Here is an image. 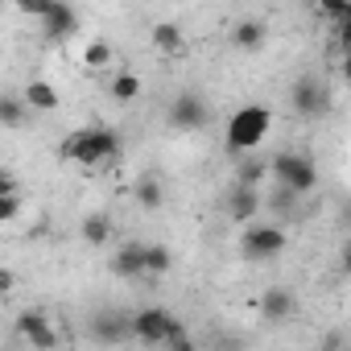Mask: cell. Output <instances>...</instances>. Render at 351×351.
Returning a JSON list of instances; mask_svg holds the SVG:
<instances>
[{"label": "cell", "mask_w": 351, "mask_h": 351, "mask_svg": "<svg viewBox=\"0 0 351 351\" xmlns=\"http://www.w3.org/2000/svg\"><path fill=\"white\" fill-rule=\"evenodd\" d=\"M120 153H124V145H120V132H112V128H75L58 145L62 161L87 165V169H112V165H120Z\"/></svg>", "instance_id": "obj_1"}, {"label": "cell", "mask_w": 351, "mask_h": 351, "mask_svg": "<svg viewBox=\"0 0 351 351\" xmlns=\"http://www.w3.org/2000/svg\"><path fill=\"white\" fill-rule=\"evenodd\" d=\"M128 339L149 343V347H153V343L173 347V343H182V339H191V335H186L182 318H173L169 310H161V306H145V310L128 314Z\"/></svg>", "instance_id": "obj_2"}, {"label": "cell", "mask_w": 351, "mask_h": 351, "mask_svg": "<svg viewBox=\"0 0 351 351\" xmlns=\"http://www.w3.org/2000/svg\"><path fill=\"white\" fill-rule=\"evenodd\" d=\"M269 128H273V112H269L265 104H244V108L228 120L223 141H228L232 153H252V149L269 136Z\"/></svg>", "instance_id": "obj_3"}, {"label": "cell", "mask_w": 351, "mask_h": 351, "mask_svg": "<svg viewBox=\"0 0 351 351\" xmlns=\"http://www.w3.org/2000/svg\"><path fill=\"white\" fill-rule=\"evenodd\" d=\"M273 169H277V178H281V186H285V195H310L314 186H318V165L310 161V157H302V153H281L277 161H273Z\"/></svg>", "instance_id": "obj_4"}, {"label": "cell", "mask_w": 351, "mask_h": 351, "mask_svg": "<svg viewBox=\"0 0 351 351\" xmlns=\"http://www.w3.org/2000/svg\"><path fill=\"white\" fill-rule=\"evenodd\" d=\"M240 248L248 261H273L285 252V228L277 223H248V232L240 236Z\"/></svg>", "instance_id": "obj_5"}, {"label": "cell", "mask_w": 351, "mask_h": 351, "mask_svg": "<svg viewBox=\"0 0 351 351\" xmlns=\"http://www.w3.org/2000/svg\"><path fill=\"white\" fill-rule=\"evenodd\" d=\"M207 120H211V108H207L203 95H195V91L173 95V104H169V124H173V128L199 132V128H207Z\"/></svg>", "instance_id": "obj_6"}, {"label": "cell", "mask_w": 351, "mask_h": 351, "mask_svg": "<svg viewBox=\"0 0 351 351\" xmlns=\"http://www.w3.org/2000/svg\"><path fill=\"white\" fill-rule=\"evenodd\" d=\"M17 335H21L34 351H54V347H58V330H54V322H50L46 310H25V314H17Z\"/></svg>", "instance_id": "obj_7"}, {"label": "cell", "mask_w": 351, "mask_h": 351, "mask_svg": "<svg viewBox=\"0 0 351 351\" xmlns=\"http://www.w3.org/2000/svg\"><path fill=\"white\" fill-rule=\"evenodd\" d=\"M293 112L298 116H318L326 112V87L318 83V75H302L293 83Z\"/></svg>", "instance_id": "obj_8"}, {"label": "cell", "mask_w": 351, "mask_h": 351, "mask_svg": "<svg viewBox=\"0 0 351 351\" xmlns=\"http://www.w3.org/2000/svg\"><path fill=\"white\" fill-rule=\"evenodd\" d=\"M58 104H62V95L50 79H29L21 87V108L25 112H58Z\"/></svg>", "instance_id": "obj_9"}, {"label": "cell", "mask_w": 351, "mask_h": 351, "mask_svg": "<svg viewBox=\"0 0 351 351\" xmlns=\"http://www.w3.org/2000/svg\"><path fill=\"white\" fill-rule=\"evenodd\" d=\"M91 339H95V343H120V339H128V314H120V310H99V314L91 318Z\"/></svg>", "instance_id": "obj_10"}, {"label": "cell", "mask_w": 351, "mask_h": 351, "mask_svg": "<svg viewBox=\"0 0 351 351\" xmlns=\"http://www.w3.org/2000/svg\"><path fill=\"white\" fill-rule=\"evenodd\" d=\"M153 50H157L161 58H178V54H186V34H182V25L157 21V25H153Z\"/></svg>", "instance_id": "obj_11"}, {"label": "cell", "mask_w": 351, "mask_h": 351, "mask_svg": "<svg viewBox=\"0 0 351 351\" xmlns=\"http://www.w3.org/2000/svg\"><path fill=\"white\" fill-rule=\"evenodd\" d=\"M46 29H50V38H71V34H79V13L71 9V5H62V0H50V9H46Z\"/></svg>", "instance_id": "obj_12"}, {"label": "cell", "mask_w": 351, "mask_h": 351, "mask_svg": "<svg viewBox=\"0 0 351 351\" xmlns=\"http://www.w3.org/2000/svg\"><path fill=\"white\" fill-rule=\"evenodd\" d=\"M145 244H120L116 248V256H112V273L116 277H124V281H132V277H145Z\"/></svg>", "instance_id": "obj_13"}, {"label": "cell", "mask_w": 351, "mask_h": 351, "mask_svg": "<svg viewBox=\"0 0 351 351\" xmlns=\"http://www.w3.org/2000/svg\"><path fill=\"white\" fill-rule=\"evenodd\" d=\"M256 310H261L269 322H281V318L293 314V293H289V289H265V293L256 298Z\"/></svg>", "instance_id": "obj_14"}, {"label": "cell", "mask_w": 351, "mask_h": 351, "mask_svg": "<svg viewBox=\"0 0 351 351\" xmlns=\"http://www.w3.org/2000/svg\"><path fill=\"white\" fill-rule=\"evenodd\" d=\"M256 211H261V199H256V191H248V186H236V195L228 199V215H232V223H252L256 219Z\"/></svg>", "instance_id": "obj_15"}, {"label": "cell", "mask_w": 351, "mask_h": 351, "mask_svg": "<svg viewBox=\"0 0 351 351\" xmlns=\"http://www.w3.org/2000/svg\"><path fill=\"white\" fill-rule=\"evenodd\" d=\"M132 199H136L141 211H157L165 203V191H161V182L153 178V173H141V182L132 186Z\"/></svg>", "instance_id": "obj_16"}, {"label": "cell", "mask_w": 351, "mask_h": 351, "mask_svg": "<svg viewBox=\"0 0 351 351\" xmlns=\"http://www.w3.org/2000/svg\"><path fill=\"white\" fill-rule=\"evenodd\" d=\"M116 62V50H112V42H104V38H91L87 46H83V66L87 71H108Z\"/></svg>", "instance_id": "obj_17"}, {"label": "cell", "mask_w": 351, "mask_h": 351, "mask_svg": "<svg viewBox=\"0 0 351 351\" xmlns=\"http://www.w3.org/2000/svg\"><path fill=\"white\" fill-rule=\"evenodd\" d=\"M141 91H145V83H141V75H132V71H120V75L112 79V99H120V104H136Z\"/></svg>", "instance_id": "obj_18"}, {"label": "cell", "mask_w": 351, "mask_h": 351, "mask_svg": "<svg viewBox=\"0 0 351 351\" xmlns=\"http://www.w3.org/2000/svg\"><path fill=\"white\" fill-rule=\"evenodd\" d=\"M83 240L87 244H108L112 240V215H104V211H91L87 219H83Z\"/></svg>", "instance_id": "obj_19"}, {"label": "cell", "mask_w": 351, "mask_h": 351, "mask_svg": "<svg viewBox=\"0 0 351 351\" xmlns=\"http://www.w3.org/2000/svg\"><path fill=\"white\" fill-rule=\"evenodd\" d=\"M145 277H161V273H169L173 269V252L165 248V244H145Z\"/></svg>", "instance_id": "obj_20"}, {"label": "cell", "mask_w": 351, "mask_h": 351, "mask_svg": "<svg viewBox=\"0 0 351 351\" xmlns=\"http://www.w3.org/2000/svg\"><path fill=\"white\" fill-rule=\"evenodd\" d=\"M261 42H265V21H240L232 29V46L236 50H256Z\"/></svg>", "instance_id": "obj_21"}, {"label": "cell", "mask_w": 351, "mask_h": 351, "mask_svg": "<svg viewBox=\"0 0 351 351\" xmlns=\"http://www.w3.org/2000/svg\"><path fill=\"white\" fill-rule=\"evenodd\" d=\"M21 120H25L21 99H5V95H0V128H21Z\"/></svg>", "instance_id": "obj_22"}, {"label": "cell", "mask_w": 351, "mask_h": 351, "mask_svg": "<svg viewBox=\"0 0 351 351\" xmlns=\"http://www.w3.org/2000/svg\"><path fill=\"white\" fill-rule=\"evenodd\" d=\"M21 215V199L17 195H5V199H0V223H13Z\"/></svg>", "instance_id": "obj_23"}, {"label": "cell", "mask_w": 351, "mask_h": 351, "mask_svg": "<svg viewBox=\"0 0 351 351\" xmlns=\"http://www.w3.org/2000/svg\"><path fill=\"white\" fill-rule=\"evenodd\" d=\"M13 289H17V273L9 265H0V298H9Z\"/></svg>", "instance_id": "obj_24"}, {"label": "cell", "mask_w": 351, "mask_h": 351, "mask_svg": "<svg viewBox=\"0 0 351 351\" xmlns=\"http://www.w3.org/2000/svg\"><path fill=\"white\" fill-rule=\"evenodd\" d=\"M330 21H351V5H318Z\"/></svg>", "instance_id": "obj_25"}, {"label": "cell", "mask_w": 351, "mask_h": 351, "mask_svg": "<svg viewBox=\"0 0 351 351\" xmlns=\"http://www.w3.org/2000/svg\"><path fill=\"white\" fill-rule=\"evenodd\" d=\"M46 9H50V0H21V13L29 17H46Z\"/></svg>", "instance_id": "obj_26"}, {"label": "cell", "mask_w": 351, "mask_h": 351, "mask_svg": "<svg viewBox=\"0 0 351 351\" xmlns=\"http://www.w3.org/2000/svg\"><path fill=\"white\" fill-rule=\"evenodd\" d=\"M21 186H17V178H13V173L9 169H0V199H5V195H17Z\"/></svg>", "instance_id": "obj_27"}, {"label": "cell", "mask_w": 351, "mask_h": 351, "mask_svg": "<svg viewBox=\"0 0 351 351\" xmlns=\"http://www.w3.org/2000/svg\"><path fill=\"white\" fill-rule=\"evenodd\" d=\"M169 351H199V347H195V343H191V339H182V343H173V347H169Z\"/></svg>", "instance_id": "obj_28"}]
</instances>
